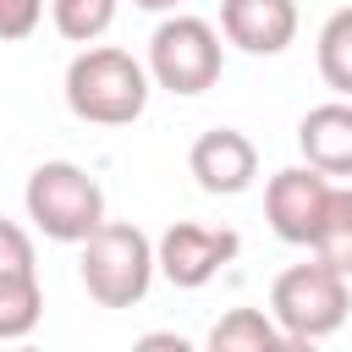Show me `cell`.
I'll list each match as a JSON object with an SVG mask.
<instances>
[{
  "mask_svg": "<svg viewBox=\"0 0 352 352\" xmlns=\"http://www.w3.org/2000/svg\"><path fill=\"white\" fill-rule=\"evenodd\" d=\"M22 209H28V220L50 242H88L104 226L99 182L82 165H72V160H44L28 176V187H22Z\"/></svg>",
  "mask_w": 352,
  "mask_h": 352,
  "instance_id": "277c9868",
  "label": "cell"
},
{
  "mask_svg": "<svg viewBox=\"0 0 352 352\" xmlns=\"http://www.w3.org/2000/svg\"><path fill=\"white\" fill-rule=\"evenodd\" d=\"M11 275H38V264H33V236L16 220H0V280Z\"/></svg>",
  "mask_w": 352,
  "mask_h": 352,
  "instance_id": "2e32d148",
  "label": "cell"
},
{
  "mask_svg": "<svg viewBox=\"0 0 352 352\" xmlns=\"http://www.w3.org/2000/svg\"><path fill=\"white\" fill-rule=\"evenodd\" d=\"M330 192H336V176H324V170L308 165V160L275 170L270 187H264V220H270V231H275L280 242H292V248H314Z\"/></svg>",
  "mask_w": 352,
  "mask_h": 352,
  "instance_id": "52a82bcc",
  "label": "cell"
},
{
  "mask_svg": "<svg viewBox=\"0 0 352 352\" xmlns=\"http://www.w3.org/2000/svg\"><path fill=\"white\" fill-rule=\"evenodd\" d=\"M187 170H192V182H198L204 192L236 198V192H248L253 176H258V148H253V138L236 132V126H209V132H198V143L187 148Z\"/></svg>",
  "mask_w": 352,
  "mask_h": 352,
  "instance_id": "ba28073f",
  "label": "cell"
},
{
  "mask_svg": "<svg viewBox=\"0 0 352 352\" xmlns=\"http://www.w3.org/2000/svg\"><path fill=\"white\" fill-rule=\"evenodd\" d=\"M280 346H292V341L275 324V314H264V308H231L209 330V352H280Z\"/></svg>",
  "mask_w": 352,
  "mask_h": 352,
  "instance_id": "8fae6325",
  "label": "cell"
},
{
  "mask_svg": "<svg viewBox=\"0 0 352 352\" xmlns=\"http://www.w3.org/2000/svg\"><path fill=\"white\" fill-rule=\"evenodd\" d=\"M220 33L242 55H280L297 38V0H220Z\"/></svg>",
  "mask_w": 352,
  "mask_h": 352,
  "instance_id": "9c48e42d",
  "label": "cell"
},
{
  "mask_svg": "<svg viewBox=\"0 0 352 352\" xmlns=\"http://www.w3.org/2000/svg\"><path fill=\"white\" fill-rule=\"evenodd\" d=\"M148 77L154 88L165 94H209L226 72V50H220V33L204 22V16H165L154 33H148Z\"/></svg>",
  "mask_w": 352,
  "mask_h": 352,
  "instance_id": "5b68a950",
  "label": "cell"
},
{
  "mask_svg": "<svg viewBox=\"0 0 352 352\" xmlns=\"http://www.w3.org/2000/svg\"><path fill=\"white\" fill-rule=\"evenodd\" d=\"M132 6H138V11H176L182 0H132Z\"/></svg>",
  "mask_w": 352,
  "mask_h": 352,
  "instance_id": "ac0fdd59",
  "label": "cell"
},
{
  "mask_svg": "<svg viewBox=\"0 0 352 352\" xmlns=\"http://www.w3.org/2000/svg\"><path fill=\"white\" fill-rule=\"evenodd\" d=\"M44 16V0H0V44H16L38 28Z\"/></svg>",
  "mask_w": 352,
  "mask_h": 352,
  "instance_id": "e0dca14e",
  "label": "cell"
},
{
  "mask_svg": "<svg viewBox=\"0 0 352 352\" xmlns=\"http://www.w3.org/2000/svg\"><path fill=\"white\" fill-rule=\"evenodd\" d=\"M314 253L352 275V187H336L330 192L324 220H319V236H314Z\"/></svg>",
  "mask_w": 352,
  "mask_h": 352,
  "instance_id": "5bb4252c",
  "label": "cell"
},
{
  "mask_svg": "<svg viewBox=\"0 0 352 352\" xmlns=\"http://www.w3.org/2000/svg\"><path fill=\"white\" fill-rule=\"evenodd\" d=\"M148 66L116 44H88L66 66V110L88 126H132L148 104Z\"/></svg>",
  "mask_w": 352,
  "mask_h": 352,
  "instance_id": "6da1fadb",
  "label": "cell"
},
{
  "mask_svg": "<svg viewBox=\"0 0 352 352\" xmlns=\"http://www.w3.org/2000/svg\"><path fill=\"white\" fill-rule=\"evenodd\" d=\"M297 148L324 176H352V99H324L297 121Z\"/></svg>",
  "mask_w": 352,
  "mask_h": 352,
  "instance_id": "30bf717a",
  "label": "cell"
},
{
  "mask_svg": "<svg viewBox=\"0 0 352 352\" xmlns=\"http://www.w3.org/2000/svg\"><path fill=\"white\" fill-rule=\"evenodd\" d=\"M82 258H77V275H82V292L99 302V308H132L148 297L154 275H160V258H154V242L148 231H138L132 220H104L88 242H77Z\"/></svg>",
  "mask_w": 352,
  "mask_h": 352,
  "instance_id": "7a4b0ae2",
  "label": "cell"
},
{
  "mask_svg": "<svg viewBox=\"0 0 352 352\" xmlns=\"http://www.w3.org/2000/svg\"><path fill=\"white\" fill-rule=\"evenodd\" d=\"M55 33L72 44H94L110 22H116V0H50Z\"/></svg>",
  "mask_w": 352,
  "mask_h": 352,
  "instance_id": "9a60e30c",
  "label": "cell"
},
{
  "mask_svg": "<svg viewBox=\"0 0 352 352\" xmlns=\"http://www.w3.org/2000/svg\"><path fill=\"white\" fill-rule=\"evenodd\" d=\"M314 55H319V77H324V88H336L341 99H352V6H341V11L324 16Z\"/></svg>",
  "mask_w": 352,
  "mask_h": 352,
  "instance_id": "7c38bea8",
  "label": "cell"
},
{
  "mask_svg": "<svg viewBox=\"0 0 352 352\" xmlns=\"http://www.w3.org/2000/svg\"><path fill=\"white\" fill-rule=\"evenodd\" d=\"M352 275L336 270L330 258H308V264H292L275 275L270 286V314L275 324L286 330V341H324L346 324V308H352Z\"/></svg>",
  "mask_w": 352,
  "mask_h": 352,
  "instance_id": "3957f363",
  "label": "cell"
},
{
  "mask_svg": "<svg viewBox=\"0 0 352 352\" xmlns=\"http://www.w3.org/2000/svg\"><path fill=\"white\" fill-rule=\"evenodd\" d=\"M38 319H44V286H38V275H11V280H0V341L33 336Z\"/></svg>",
  "mask_w": 352,
  "mask_h": 352,
  "instance_id": "4fadbf2b",
  "label": "cell"
},
{
  "mask_svg": "<svg viewBox=\"0 0 352 352\" xmlns=\"http://www.w3.org/2000/svg\"><path fill=\"white\" fill-rule=\"evenodd\" d=\"M242 236L231 226H204V220H170L154 242V258H160V275L182 292H198L209 286L231 258H236Z\"/></svg>",
  "mask_w": 352,
  "mask_h": 352,
  "instance_id": "8992f818",
  "label": "cell"
}]
</instances>
